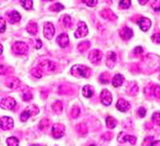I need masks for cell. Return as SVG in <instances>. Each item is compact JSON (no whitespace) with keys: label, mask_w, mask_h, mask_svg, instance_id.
I'll list each match as a JSON object with an SVG mask.
<instances>
[{"label":"cell","mask_w":160,"mask_h":146,"mask_svg":"<svg viewBox=\"0 0 160 146\" xmlns=\"http://www.w3.org/2000/svg\"><path fill=\"white\" fill-rule=\"evenodd\" d=\"M16 105V101L12 97H7L2 99L1 101V107L4 109H12Z\"/></svg>","instance_id":"cell-9"},{"label":"cell","mask_w":160,"mask_h":146,"mask_svg":"<svg viewBox=\"0 0 160 146\" xmlns=\"http://www.w3.org/2000/svg\"><path fill=\"white\" fill-rule=\"evenodd\" d=\"M117 109L119 110L122 112H125L128 111L130 108V104L128 101H125L124 99H119L116 104Z\"/></svg>","instance_id":"cell-14"},{"label":"cell","mask_w":160,"mask_h":146,"mask_svg":"<svg viewBox=\"0 0 160 146\" xmlns=\"http://www.w3.org/2000/svg\"><path fill=\"white\" fill-rule=\"evenodd\" d=\"M7 144L8 146H18L19 141L15 137H11L7 139Z\"/></svg>","instance_id":"cell-26"},{"label":"cell","mask_w":160,"mask_h":146,"mask_svg":"<svg viewBox=\"0 0 160 146\" xmlns=\"http://www.w3.org/2000/svg\"><path fill=\"white\" fill-rule=\"evenodd\" d=\"M138 91V87H137V85L135 86V88H133L132 84H131V87L128 88V92H129V94H131V95L132 96H135V94L137 93V91Z\"/></svg>","instance_id":"cell-40"},{"label":"cell","mask_w":160,"mask_h":146,"mask_svg":"<svg viewBox=\"0 0 160 146\" xmlns=\"http://www.w3.org/2000/svg\"><path fill=\"white\" fill-rule=\"evenodd\" d=\"M88 34V28L87 24L84 22H80L78 25V29L75 32V36L76 38H82Z\"/></svg>","instance_id":"cell-7"},{"label":"cell","mask_w":160,"mask_h":146,"mask_svg":"<svg viewBox=\"0 0 160 146\" xmlns=\"http://www.w3.org/2000/svg\"><path fill=\"white\" fill-rule=\"evenodd\" d=\"M101 15H102L103 18H109V19H111V20H112V19H115V18H117L116 15H115V14H114V13L109 9H105L103 10V11H102V12H101Z\"/></svg>","instance_id":"cell-21"},{"label":"cell","mask_w":160,"mask_h":146,"mask_svg":"<svg viewBox=\"0 0 160 146\" xmlns=\"http://www.w3.org/2000/svg\"><path fill=\"white\" fill-rule=\"evenodd\" d=\"M152 8L155 11H160V1H153Z\"/></svg>","instance_id":"cell-42"},{"label":"cell","mask_w":160,"mask_h":146,"mask_svg":"<svg viewBox=\"0 0 160 146\" xmlns=\"http://www.w3.org/2000/svg\"><path fill=\"white\" fill-rule=\"evenodd\" d=\"M154 95L155 96V97L160 99V86L159 85L155 86V88H154Z\"/></svg>","instance_id":"cell-43"},{"label":"cell","mask_w":160,"mask_h":146,"mask_svg":"<svg viewBox=\"0 0 160 146\" xmlns=\"http://www.w3.org/2000/svg\"><path fill=\"white\" fill-rule=\"evenodd\" d=\"M80 114V109L78 106H74L71 110V116H72L74 118H77L78 117V115Z\"/></svg>","instance_id":"cell-37"},{"label":"cell","mask_w":160,"mask_h":146,"mask_svg":"<svg viewBox=\"0 0 160 146\" xmlns=\"http://www.w3.org/2000/svg\"><path fill=\"white\" fill-rule=\"evenodd\" d=\"M82 95L87 98H91L94 94V89L91 85H85L82 88Z\"/></svg>","instance_id":"cell-20"},{"label":"cell","mask_w":160,"mask_h":146,"mask_svg":"<svg viewBox=\"0 0 160 146\" xmlns=\"http://www.w3.org/2000/svg\"><path fill=\"white\" fill-rule=\"evenodd\" d=\"M62 23H63L64 27L66 28H70L71 27V18L70 15H66L63 16V19H62Z\"/></svg>","instance_id":"cell-28"},{"label":"cell","mask_w":160,"mask_h":146,"mask_svg":"<svg viewBox=\"0 0 160 146\" xmlns=\"http://www.w3.org/2000/svg\"><path fill=\"white\" fill-rule=\"evenodd\" d=\"M119 35L122 39H124V40H128V39H130L133 36V31L131 28H128V27H125V28H122V29L120 30Z\"/></svg>","instance_id":"cell-15"},{"label":"cell","mask_w":160,"mask_h":146,"mask_svg":"<svg viewBox=\"0 0 160 146\" xmlns=\"http://www.w3.org/2000/svg\"><path fill=\"white\" fill-rule=\"evenodd\" d=\"M64 9V6L61 3H55L54 5H52V7L51 8V10L53 11H56V12H58L61 10Z\"/></svg>","instance_id":"cell-34"},{"label":"cell","mask_w":160,"mask_h":146,"mask_svg":"<svg viewBox=\"0 0 160 146\" xmlns=\"http://www.w3.org/2000/svg\"><path fill=\"white\" fill-rule=\"evenodd\" d=\"M77 129H78V133H80L81 134H86L88 133V128L84 124H78L77 126Z\"/></svg>","instance_id":"cell-33"},{"label":"cell","mask_w":160,"mask_h":146,"mask_svg":"<svg viewBox=\"0 0 160 146\" xmlns=\"http://www.w3.org/2000/svg\"><path fill=\"white\" fill-rule=\"evenodd\" d=\"M32 93H31L30 91H25L23 92V95H22V99H23V101H31V99H32Z\"/></svg>","instance_id":"cell-38"},{"label":"cell","mask_w":160,"mask_h":146,"mask_svg":"<svg viewBox=\"0 0 160 146\" xmlns=\"http://www.w3.org/2000/svg\"><path fill=\"white\" fill-rule=\"evenodd\" d=\"M50 125V121L48 119H43L42 121H41L39 124V128L40 129L43 130L44 128H47L48 126Z\"/></svg>","instance_id":"cell-36"},{"label":"cell","mask_w":160,"mask_h":146,"mask_svg":"<svg viewBox=\"0 0 160 146\" xmlns=\"http://www.w3.org/2000/svg\"><path fill=\"white\" fill-rule=\"evenodd\" d=\"M90 46H91V44H90L89 41H82V42L79 43V44L78 45V49L81 52H83L85 50L88 49L90 48Z\"/></svg>","instance_id":"cell-27"},{"label":"cell","mask_w":160,"mask_h":146,"mask_svg":"<svg viewBox=\"0 0 160 146\" xmlns=\"http://www.w3.org/2000/svg\"><path fill=\"white\" fill-rule=\"evenodd\" d=\"M136 141L137 138L131 135H125V133L122 132H121L119 135L118 136V141L120 143H125L128 141L130 144L134 145L136 143Z\"/></svg>","instance_id":"cell-8"},{"label":"cell","mask_w":160,"mask_h":146,"mask_svg":"<svg viewBox=\"0 0 160 146\" xmlns=\"http://www.w3.org/2000/svg\"><path fill=\"white\" fill-rule=\"evenodd\" d=\"M41 47H42V41L40 40V39H37V45L35 46V48L36 49H39Z\"/></svg>","instance_id":"cell-47"},{"label":"cell","mask_w":160,"mask_h":146,"mask_svg":"<svg viewBox=\"0 0 160 146\" xmlns=\"http://www.w3.org/2000/svg\"><path fill=\"white\" fill-rule=\"evenodd\" d=\"M134 52L136 53V54H140V53L143 52V49H142V47L138 46V47H136V48H135V50H134Z\"/></svg>","instance_id":"cell-46"},{"label":"cell","mask_w":160,"mask_h":146,"mask_svg":"<svg viewBox=\"0 0 160 146\" xmlns=\"http://www.w3.org/2000/svg\"><path fill=\"white\" fill-rule=\"evenodd\" d=\"M51 132H52V136L54 138H61L62 137H63L64 133H65V126L60 123H56L53 125Z\"/></svg>","instance_id":"cell-3"},{"label":"cell","mask_w":160,"mask_h":146,"mask_svg":"<svg viewBox=\"0 0 160 146\" xmlns=\"http://www.w3.org/2000/svg\"><path fill=\"white\" fill-rule=\"evenodd\" d=\"M20 84V81L17 78H10L6 81V85L10 88H17Z\"/></svg>","instance_id":"cell-19"},{"label":"cell","mask_w":160,"mask_h":146,"mask_svg":"<svg viewBox=\"0 0 160 146\" xmlns=\"http://www.w3.org/2000/svg\"><path fill=\"white\" fill-rule=\"evenodd\" d=\"M138 24L142 31H147L149 30L150 28H151V22L148 18L142 17V18H140V20L138 22Z\"/></svg>","instance_id":"cell-13"},{"label":"cell","mask_w":160,"mask_h":146,"mask_svg":"<svg viewBox=\"0 0 160 146\" xmlns=\"http://www.w3.org/2000/svg\"><path fill=\"white\" fill-rule=\"evenodd\" d=\"M40 67H41V70H44L47 71H53L55 69V65L53 62L50 60H45L40 64Z\"/></svg>","instance_id":"cell-17"},{"label":"cell","mask_w":160,"mask_h":146,"mask_svg":"<svg viewBox=\"0 0 160 146\" xmlns=\"http://www.w3.org/2000/svg\"><path fill=\"white\" fill-rule=\"evenodd\" d=\"M151 39L155 43L160 44V33H156L155 35H153L151 36Z\"/></svg>","instance_id":"cell-41"},{"label":"cell","mask_w":160,"mask_h":146,"mask_svg":"<svg viewBox=\"0 0 160 146\" xmlns=\"http://www.w3.org/2000/svg\"><path fill=\"white\" fill-rule=\"evenodd\" d=\"M56 42L61 48H64L69 44V37H68V35L67 34L62 33V34H61V35H59L57 37Z\"/></svg>","instance_id":"cell-11"},{"label":"cell","mask_w":160,"mask_h":146,"mask_svg":"<svg viewBox=\"0 0 160 146\" xmlns=\"http://www.w3.org/2000/svg\"><path fill=\"white\" fill-rule=\"evenodd\" d=\"M106 124L109 128H114L116 126L117 122L115 118L111 117H108L106 119Z\"/></svg>","instance_id":"cell-24"},{"label":"cell","mask_w":160,"mask_h":146,"mask_svg":"<svg viewBox=\"0 0 160 146\" xmlns=\"http://www.w3.org/2000/svg\"><path fill=\"white\" fill-rule=\"evenodd\" d=\"M21 3L26 10H31L33 7V1L31 0H22Z\"/></svg>","instance_id":"cell-30"},{"label":"cell","mask_w":160,"mask_h":146,"mask_svg":"<svg viewBox=\"0 0 160 146\" xmlns=\"http://www.w3.org/2000/svg\"><path fill=\"white\" fill-rule=\"evenodd\" d=\"M151 146H160V141H155L152 142Z\"/></svg>","instance_id":"cell-48"},{"label":"cell","mask_w":160,"mask_h":146,"mask_svg":"<svg viewBox=\"0 0 160 146\" xmlns=\"http://www.w3.org/2000/svg\"><path fill=\"white\" fill-rule=\"evenodd\" d=\"M151 120L156 125H160V112H155L152 115Z\"/></svg>","instance_id":"cell-32"},{"label":"cell","mask_w":160,"mask_h":146,"mask_svg":"<svg viewBox=\"0 0 160 146\" xmlns=\"http://www.w3.org/2000/svg\"><path fill=\"white\" fill-rule=\"evenodd\" d=\"M0 47H1V54H2V46L1 45Z\"/></svg>","instance_id":"cell-51"},{"label":"cell","mask_w":160,"mask_h":146,"mask_svg":"<svg viewBox=\"0 0 160 146\" xmlns=\"http://www.w3.org/2000/svg\"><path fill=\"white\" fill-rule=\"evenodd\" d=\"M55 26L53 25V24L50 22L45 23L43 27L44 36H45L47 39H51L53 38V36L55 35Z\"/></svg>","instance_id":"cell-4"},{"label":"cell","mask_w":160,"mask_h":146,"mask_svg":"<svg viewBox=\"0 0 160 146\" xmlns=\"http://www.w3.org/2000/svg\"><path fill=\"white\" fill-rule=\"evenodd\" d=\"M31 74H32L34 76L37 77V78H41L42 75V70L38 69V68H33L31 70Z\"/></svg>","instance_id":"cell-35"},{"label":"cell","mask_w":160,"mask_h":146,"mask_svg":"<svg viewBox=\"0 0 160 146\" xmlns=\"http://www.w3.org/2000/svg\"><path fill=\"white\" fill-rule=\"evenodd\" d=\"M138 113L141 117H144L146 116V113H147V110L143 107H140L138 111Z\"/></svg>","instance_id":"cell-45"},{"label":"cell","mask_w":160,"mask_h":146,"mask_svg":"<svg viewBox=\"0 0 160 146\" xmlns=\"http://www.w3.org/2000/svg\"><path fill=\"white\" fill-rule=\"evenodd\" d=\"M0 126H1V129L4 130V131L10 130L14 127V121L11 117H3L1 118Z\"/></svg>","instance_id":"cell-6"},{"label":"cell","mask_w":160,"mask_h":146,"mask_svg":"<svg viewBox=\"0 0 160 146\" xmlns=\"http://www.w3.org/2000/svg\"><path fill=\"white\" fill-rule=\"evenodd\" d=\"M6 30V21L2 17H0V31L3 33Z\"/></svg>","instance_id":"cell-39"},{"label":"cell","mask_w":160,"mask_h":146,"mask_svg":"<svg viewBox=\"0 0 160 146\" xmlns=\"http://www.w3.org/2000/svg\"><path fill=\"white\" fill-rule=\"evenodd\" d=\"M88 57H89V60L91 62L96 64V63H98L101 60V59L102 57V53L99 50L95 49L90 51Z\"/></svg>","instance_id":"cell-10"},{"label":"cell","mask_w":160,"mask_h":146,"mask_svg":"<svg viewBox=\"0 0 160 146\" xmlns=\"http://www.w3.org/2000/svg\"><path fill=\"white\" fill-rule=\"evenodd\" d=\"M52 110L55 112L56 114H60L62 111V102L59 101H55L54 104H52Z\"/></svg>","instance_id":"cell-22"},{"label":"cell","mask_w":160,"mask_h":146,"mask_svg":"<svg viewBox=\"0 0 160 146\" xmlns=\"http://www.w3.org/2000/svg\"><path fill=\"white\" fill-rule=\"evenodd\" d=\"M109 74L108 72H104L102 74H101V76L99 77V80L102 84H108L109 83Z\"/></svg>","instance_id":"cell-29"},{"label":"cell","mask_w":160,"mask_h":146,"mask_svg":"<svg viewBox=\"0 0 160 146\" xmlns=\"http://www.w3.org/2000/svg\"><path fill=\"white\" fill-rule=\"evenodd\" d=\"M100 100L103 105L109 106L112 103V95L108 89H104L100 94Z\"/></svg>","instance_id":"cell-5"},{"label":"cell","mask_w":160,"mask_h":146,"mask_svg":"<svg viewBox=\"0 0 160 146\" xmlns=\"http://www.w3.org/2000/svg\"><path fill=\"white\" fill-rule=\"evenodd\" d=\"M37 28H38V26H37V23L35 22H33V21H31L28 24V28H27V30H28V32L31 35H35L37 32Z\"/></svg>","instance_id":"cell-23"},{"label":"cell","mask_w":160,"mask_h":146,"mask_svg":"<svg viewBox=\"0 0 160 146\" xmlns=\"http://www.w3.org/2000/svg\"><path fill=\"white\" fill-rule=\"evenodd\" d=\"M124 81V77L121 74H116L112 79V84L115 88H118L122 85Z\"/></svg>","instance_id":"cell-18"},{"label":"cell","mask_w":160,"mask_h":146,"mask_svg":"<svg viewBox=\"0 0 160 146\" xmlns=\"http://www.w3.org/2000/svg\"><path fill=\"white\" fill-rule=\"evenodd\" d=\"M7 15L8 17V21H9L10 23L13 24L15 23H18L21 19V15L16 11H12L11 12L7 13Z\"/></svg>","instance_id":"cell-12"},{"label":"cell","mask_w":160,"mask_h":146,"mask_svg":"<svg viewBox=\"0 0 160 146\" xmlns=\"http://www.w3.org/2000/svg\"><path fill=\"white\" fill-rule=\"evenodd\" d=\"M115 64H116V55L115 52L110 51L107 56V65L110 68H112L115 67Z\"/></svg>","instance_id":"cell-16"},{"label":"cell","mask_w":160,"mask_h":146,"mask_svg":"<svg viewBox=\"0 0 160 146\" xmlns=\"http://www.w3.org/2000/svg\"><path fill=\"white\" fill-rule=\"evenodd\" d=\"M32 115V113H31V112L30 109H27L25 110V111H23L21 113V115H20V120L22 121H23V122H26V121H28V118L29 117H31V116Z\"/></svg>","instance_id":"cell-25"},{"label":"cell","mask_w":160,"mask_h":146,"mask_svg":"<svg viewBox=\"0 0 160 146\" xmlns=\"http://www.w3.org/2000/svg\"><path fill=\"white\" fill-rule=\"evenodd\" d=\"M131 2L130 0H121L119 1V6L120 8H123V9H128L131 7Z\"/></svg>","instance_id":"cell-31"},{"label":"cell","mask_w":160,"mask_h":146,"mask_svg":"<svg viewBox=\"0 0 160 146\" xmlns=\"http://www.w3.org/2000/svg\"><path fill=\"white\" fill-rule=\"evenodd\" d=\"M29 50V47L23 42H15L12 46V51L15 55H22L27 54Z\"/></svg>","instance_id":"cell-2"},{"label":"cell","mask_w":160,"mask_h":146,"mask_svg":"<svg viewBox=\"0 0 160 146\" xmlns=\"http://www.w3.org/2000/svg\"><path fill=\"white\" fill-rule=\"evenodd\" d=\"M83 3L88 4L89 7H95L98 3V1H96V0H87V1H83Z\"/></svg>","instance_id":"cell-44"},{"label":"cell","mask_w":160,"mask_h":146,"mask_svg":"<svg viewBox=\"0 0 160 146\" xmlns=\"http://www.w3.org/2000/svg\"><path fill=\"white\" fill-rule=\"evenodd\" d=\"M148 2V0H145V1H138V3H139L140 4H145V3H147Z\"/></svg>","instance_id":"cell-49"},{"label":"cell","mask_w":160,"mask_h":146,"mask_svg":"<svg viewBox=\"0 0 160 146\" xmlns=\"http://www.w3.org/2000/svg\"><path fill=\"white\" fill-rule=\"evenodd\" d=\"M31 146H42V145H40V144H32V145Z\"/></svg>","instance_id":"cell-50"},{"label":"cell","mask_w":160,"mask_h":146,"mask_svg":"<svg viewBox=\"0 0 160 146\" xmlns=\"http://www.w3.org/2000/svg\"><path fill=\"white\" fill-rule=\"evenodd\" d=\"M90 146H97V145H95V144H91Z\"/></svg>","instance_id":"cell-52"},{"label":"cell","mask_w":160,"mask_h":146,"mask_svg":"<svg viewBox=\"0 0 160 146\" xmlns=\"http://www.w3.org/2000/svg\"><path fill=\"white\" fill-rule=\"evenodd\" d=\"M71 72L75 76L82 77V78H88L91 74V68L87 66L81 65V64H76L73 66L71 70Z\"/></svg>","instance_id":"cell-1"}]
</instances>
